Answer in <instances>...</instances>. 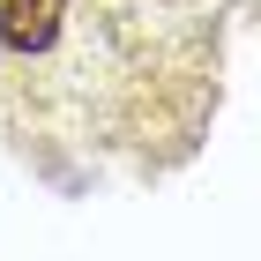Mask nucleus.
<instances>
[{"label":"nucleus","instance_id":"f257e3e1","mask_svg":"<svg viewBox=\"0 0 261 261\" xmlns=\"http://www.w3.org/2000/svg\"><path fill=\"white\" fill-rule=\"evenodd\" d=\"M67 22V0H0V53H45Z\"/></svg>","mask_w":261,"mask_h":261}]
</instances>
